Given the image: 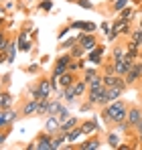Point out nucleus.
<instances>
[{"label":"nucleus","mask_w":142,"mask_h":150,"mask_svg":"<svg viewBox=\"0 0 142 150\" xmlns=\"http://www.w3.org/2000/svg\"><path fill=\"white\" fill-rule=\"evenodd\" d=\"M126 114H128V103L122 100H114L110 101L108 105H104V110L99 112V118L104 122H112V124H120L126 120Z\"/></svg>","instance_id":"f257e3e1"},{"label":"nucleus","mask_w":142,"mask_h":150,"mask_svg":"<svg viewBox=\"0 0 142 150\" xmlns=\"http://www.w3.org/2000/svg\"><path fill=\"white\" fill-rule=\"evenodd\" d=\"M142 79V61H134L132 63V67L126 71V75H124V81H126V85L128 87H132V85H136L138 81Z\"/></svg>","instance_id":"f03ea898"},{"label":"nucleus","mask_w":142,"mask_h":150,"mask_svg":"<svg viewBox=\"0 0 142 150\" xmlns=\"http://www.w3.org/2000/svg\"><path fill=\"white\" fill-rule=\"evenodd\" d=\"M104 55H106V45H95L92 51H87V53H85V59H87V63H89V65L99 67V65L104 63Z\"/></svg>","instance_id":"7ed1b4c3"},{"label":"nucleus","mask_w":142,"mask_h":150,"mask_svg":"<svg viewBox=\"0 0 142 150\" xmlns=\"http://www.w3.org/2000/svg\"><path fill=\"white\" fill-rule=\"evenodd\" d=\"M18 118V112L10 108H0V130H4V126L14 124V120Z\"/></svg>","instance_id":"20e7f679"},{"label":"nucleus","mask_w":142,"mask_h":150,"mask_svg":"<svg viewBox=\"0 0 142 150\" xmlns=\"http://www.w3.org/2000/svg\"><path fill=\"white\" fill-rule=\"evenodd\" d=\"M77 45H81L85 53L87 51H92L97 45V39H95V33H79L77 35Z\"/></svg>","instance_id":"39448f33"},{"label":"nucleus","mask_w":142,"mask_h":150,"mask_svg":"<svg viewBox=\"0 0 142 150\" xmlns=\"http://www.w3.org/2000/svg\"><path fill=\"white\" fill-rule=\"evenodd\" d=\"M35 142H37V150H53V136L45 130L41 134H37Z\"/></svg>","instance_id":"423d86ee"},{"label":"nucleus","mask_w":142,"mask_h":150,"mask_svg":"<svg viewBox=\"0 0 142 150\" xmlns=\"http://www.w3.org/2000/svg\"><path fill=\"white\" fill-rule=\"evenodd\" d=\"M142 120V108H136V105H132V108H128V114H126V122L128 126L134 130V126L138 124Z\"/></svg>","instance_id":"0eeeda50"},{"label":"nucleus","mask_w":142,"mask_h":150,"mask_svg":"<svg viewBox=\"0 0 142 150\" xmlns=\"http://www.w3.org/2000/svg\"><path fill=\"white\" fill-rule=\"evenodd\" d=\"M69 28H79L81 33H95L97 30V25L92 23V21H71Z\"/></svg>","instance_id":"6e6552de"},{"label":"nucleus","mask_w":142,"mask_h":150,"mask_svg":"<svg viewBox=\"0 0 142 150\" xmlns=\"http://www.w3.org/2000/svg\"><path fill=\"white\" fill-rule=\"evenodd\" d=\"M97 148H102V138L99 136H94V134L87 136V140L77 146V150H97Z\"/></svg>","instance_id":"1a4fd4ad"},{"label":"nucleus","mask_w":142,"mask_h":150,"mask_svg":"<svg viewBox=\"0 0 142 150\" xmlns=\"http://www.w3.org/2000/svg\"><path fill=\"white\" fill-rule=\"evenodd\" d=\"M59 126H61V120L57 118V116H47V122H45V132H49L51 136H55V134H59Z\"/></svg>","instance_id":"9d476101"},{"label":"nucleus","mask_w":142,"mask_h":150,"mask_svg":"<svg viewBox=\"0 0 142 150\" xmlns=\"http://www.w3.org/2000/svg\"><path fill=\"white\" fill-rule=\"evenodd\" d=\"M79 128H81L83 136H92V134H95V132H99V130H102V126H97L95 120H85V122H81V124H79Z\"/></svg>","instance_id":"9b49d317"},{"label":"nucleus","mask_w":142,"mask_h":150,"mask_svg":"<svg viewBox=\"0 0 142 150\" xmlns=\"http://www.w3.org/2000/svg\"><path fill=\"white\" fill-rule=\"evenodd\" d=\"M37 108H39V101L37 100H28L26 103L23 105V110H21V114H23L24 118H31V116H37Z\"/></svg>","instance_id":"f8f14e48"},{"label":"nucleus","mask_w":142,"mask_h":150,"mask_svg":"<svg viewBox=\"0 0 142 150\" xmlns=\"http://www.w3.org/2000/svg\"><path fill=\"white\" fill-rule=\"evenodd\" d=\"M37 87H39V91L43 93V98H51L53 87H51V81H49L47 77H41V79L37 81Z\"/></svg>","instance_id":"ddd939ff"},{"label":"nucleus","mask_w":142,"mask_h":150,"mask_svg":"<svg viewBox=\"0 0 142 150\" xmlns=\"http://www.w3.org/2000/svg\"><path fill=\"white\" fill-rule=\"evenodd\" d=\"M75 126H79V120H77L75 116H69L67 120H63V122H61V126H59V132H61V134H67V132H71Z\"/></svg>","instance_id":"4468645a"},{"label":"nucleus","mask_w":142,"mask_h":150,"mask_svg":"<svg viewBox=\"0 0 142 150\" xmlns=\"http://www.w3.org/2000/svg\"><path fill=\"white\" fill-rule=\"evenodd\" d=\"M77 81V75L73 73V71H65L63 75H59V85L61 87H69Z\"/></svg>","instance_id":"2eb2a0df"},{"label":"nucleus","mask_w":142,"mask_h":150,"mask_svg":"<svg viewBox=\"0 0 142 150\" xmlns=\"http://www.w3.org/2000/svg\"><path fill=\"white\" fill-rule=\"evenodd\" d=\"M73 91H75V98L79 100V98H85L87 96V83L83 81V79H77L75 83H73Z\"/></svg>","instance_id":"dca6fc26"},{"label":"nucleus","mask_w":142,"mask_h":150,"mask_svg":"<svg viewBox=\"0 0 142 150\" xmlns=\"http://www.w3.org/2000/svg\"><path fill=\"white\" fill-rule=\"evenodd\" d=\"M106 142H108V146H110V148H118L120 142H122V136H120V132H118V130L110 132V134L106 136Z\"/></svg>","instance_id":"f3484780"},{"label":"nucleus","mask_w":142,"mask_h":150,"mask_svg":"<svg viewBox=\"0 0 142 150\" xmlns=\"http://www.w3.org/2000/svg\"><path fill=\"white\" fill-rule=\"evenodd\" d=\"M124 91H126V89H122L120 85H114V87H106V93H108V100H110V101L120 100Z\"/></svg>","instance_id":"a211bd4d"},{"label":"nucleus","mask_w":142,"mask_h":150,"mask_svg":"<svg viewBox=\"0 0 142 150\" xmlns=\"http://www.w3.org/2000/svg\"><path fill=\"white\" fill-rule=\"evenodd\" d=\"M16 43L14 41H8V47H6V63H14V57H16Z\"/></svg>","instance_id":"6ab92c4d"},{"label":"nucleus","mask_w":142,"mask_h":150,"mask_svg":"<svg viewBox=\"0 0 142 150\" xmlns=\"http://www.w3.org/2000/svg\"><path fill=\"white\" fill-rule=\"evenodd\" d=\"M85 63H87V59H73L69 63V71H73V73H77V71H83L85 69Z\"/></svg>","instance_id":"aec40b11"},{"label":"nucleus","mask_w":142,"mask_h":150,"mask_svg":"<svg viewBox=\"0 0 142 150\" xmlns=\"http://www.w3.org/2000/svg\"><path fill=\"white\" fill-rule=\"evenodd\" d=\"M104 75V85L106 87H114V85H118L120 81V75L118 73H102Z\"/></svg>","instance_id":"412c9836"},{"label":"nucleus","mask_w":142,"mask_h":150,"mask_svg":"<svg viewBox=\"0 0 142 150\" xmlns=\"http://www.w3.org/2000/svg\"><path fill=\"white\" fill-rule=\"evenodd\" d=\"M61 93H63V100H65L67 105L77 100V98H75V91H73V85H69V87H61Z\"/></svg>","instance_id":"4be33fe9"},{"label":"nucleus","mask_w":142,"mask_h":150,"mask_svg":"<svg viewBox=\"0 0 142 150\" xmlns=\"http://www.w3.org/2000/svg\"><path fill=\"white\" fill-rule=\"evenodd\" d=\"M63 108V103H61V100H49V112H47V116H57L59 114V110Z\"/></svg>","instance_id":"5701e85b"},{"label":"nucleus","mask_w":142,"mask_h":150,"mask_svg":"<svg viewBox=\"0 0 142 150\" xmlns=\"http://www.w3.org/2000/svg\"><path fill=\"white\" fill-rule=\"evenodd\" d=\"M118 18H122V21H128V23H130V21L134 18V8H132L130 4H128V6H124V8L118 12Z\"/></svg>","instance_id":"b1692460"},{"label":"nucleus","mask_w":142,"mask_h":150,"mask_svg":"<svg viewBox=\"0 0 142 150\" xmlns=\"http://www.w3.org/2000/svg\"><path fill=\"white\" fill-rule=\"evenodd\" d=\"M126 53H128V55H132L134 59H138V57H140V47H138V45L130 39V41L126 43Z\"/></svg>","instance_id":"393cba45"},{"label":"nucleus","mask_w":142,"mask_h":150,"mask_svg":"<svg viewBox=\"0 0 142 150\" xmlns=\"http://www.w3.org/2000/svg\"><path fill=\"white\" fill-rule=\"evenodd\" d=\"M97 73H99V71H97V67H95V65H92V67H85V69H83V77H81V79H83L85 83H89V81H92V79H94Z\"/></svg>","instance_id":"a878e982"},{"label":"nucleus","mask_w":142,"mask_h":150,"mask_svg":"<svg viewBox=\"0 0 142 150\" xmlns=\"http://www.w3.org/2000/svg\"><path fill=\"white\" fill-rule=\"evenodd\" d=\"M81 136H83L81 128H79V126H75V128H73L71 132H67V142H71V144H73V142H77V140H79Z\"/></svg>","instance_id":"bb28decb"},{"label":"nucleus","mask_w":142,"mask_h":150,"mask_svg":"<svg viewBox=\"0 0 142 150\" xmlns=\"http://www.w3.org/2000/svg\"><path fill=\"white\" fill-rule=\"evenodd\" d=\"M12 101H14L12 93H8V91L0 93V108H10V105H12Z\"/></svg>","instance_id":"cd10ccee"},{"label":"nucleus","mask_w":142,"mask_h":150,"mask_svg":"<svg viewBox=\"0 0 142 150\" xmlns=\"http://www.w3.org/2000/svg\"><path fill=\"white\" fill-rule=\"evenodd\" d=\"M49 100H51V98H45V100H39V108H37V116H47V112H49Z\"/></svg>","instance_id":"c85d7f7f"},{"label":"nucleus","mask_w":142,"mask_h":150,"mask_svg":"<svg viewBox=\"0 0 142 150\" xmlns=\"http://www.w3.org/2000/svg\"><path fill=\"white\" fill-rule=\"evenodd\" d=\"M73 61V57H71V53H65V55H61V57H57L55 59V63L57 65H63V67H67L69 69V63Z\"/></svg>","instance_id":"c756f323"},{"label":"nucleus","mask_w":142,"mask_h":150,"mask_svg":"<svg viewBox=\"0 0 142 150\" xmlns=\"http://www.w3.org/2000/svg\"><path fill=\"white\" fill-rule=\"evenodd\" d=\"M71 57L73 59H81V57H85V49L81 47V45H75V47H71Z\"/></svg>","instance_id":"7c9ffc66"},{"label":"nucleus","mask_w":142,"mask_h":150,"mask_svg":"<svg viewBox=\"0 0 142 150\" xmlns=\"http://www.w3.org/2000/svg\"><path fill=\"white\" fill-rule=\"evenodd\" d=\"M130 39H132L138 47H142V28H140V26H138L136 30H132V33H130Z\"/></svg>","instance_id":"2f4dec72"},{"label":"nucleus","mask_w":142,"mask_h":150,"mask_svg":"<svg viewBox=\"0 0 142 150\" xmlns=\"http://www.w3.org/2000/svg\"><path fill=\"white\" fill-rule=\"evenodd\" d=\"M75 45H77V37H71V39H65V41L61 43V49L71 51V47H75Z\"/></svg>","instance_id":"473e14b6"},{"label":"nucleus","mask_w":142,"mask_h":150,"mask_svg":"<svg viewBox=\"0 0 142 150\" xmlns=\"http://www.w3.org/2000/svg\"><path fill=\"white\" fill-rule=\"evenodd\" d=\"M128 4H130V0H114V2H112V10H114V12H120V10H122L124 6H128Z\"/></svg>","instance_id":"72a5a7b5"},{"label":"nucleus","mask_w":142,"mask_h":150,"mask_svg":"<svg viewBox=\"0 0 142 150\" xmlns=\"http://www.w3.org/2000/svg\"><path fill=\"white\" fill-rule=\"evenodd\" d=\"M122 57H126V45H124V47H114L112 59H122Z\"/></svg>","instance_id":"f704fd0d"},{"label":"nucleus","mask_w":142,"mask_h":150,"mask_svg":"<svg viewBox=\"0 0 142 150\" xmlns=\"http://www.w3.org/2000/svg\"><path fill=\"white\" fill-rule=\"evenodd\" d=\"M77 2V6H81V8H85V10H94L95 4L92 2V0H75Z\"/></svg>","instance_id":"c9c22d12"},{"label":"nucleus","mask_w":142,"mask_h":150,"mask_svg":"<svg viewBox=\"0 0 142 150\" xmlns=\"http://www.w3.org/2000/svg\"><path fill=\"white\" fill-rule=\"evenodd\" d=\"M10 130H12V124L6 126V130H0V148L4 146V142H6V136L10 134Z\"/></svg>","instance_id":"e433bc0d"},{"label":"nucleus","mask_w":142,"mask_h":150,"mask_svg":"<svg viewBox=\"0 0 142 150\" xmlns=\"http://www.w3.org/2000/svg\"><path fill=\"white\" fill-rule=\"evenodd\" d=\"M31 45H33L31 41H21V43L16 41V47H18V51H23V53H28L31 51Z\"/></svg>","instance_id":"4c0bfd02"},{"label":"nucleus","mask_w":142,"mask_h":150,"mask_svg":"<svg viewBox=\"0 0 142 150\" xmlns=\"http://www.w3.org/2000/svg\"><path fill=\"white\" fill-rule=\"evenodd\" d=\"M69 116H71V114H69V108H67V105H63V108L59 110V114H57V118H59L61 122H63V120H67Z\"/></svg>","instance_id":"58836bf2"},{"label":"nucleus","mask_w":142,"mask_h":150,"mask_svg":"<svg viewBox=\"0 0 142 150\" xmlns=\"http://www.w3.org/2000/svg\"><path fill=\"white\" fill-rule=\"evenodd\" d=\"M39 8L45 10V12H49V10H53V2H51V0H43V2L39 4Z\"/></svg>","instance_id":"ea45409f"},{"label":"nucleus","mask_w":142,"mask_h":150,"mask_svg":"<svg viewBox=\"0 0 142 150\" xmlns=\"http://www.w3.org/2000/svg\"><path fill=\"white\" fill-rule=\"evenodd\" d=\"M134 130H136V140L142 144V120H140L136 126H134Z\"/></svg>","instance_id":"a19ab883"},{"label":"nucleus","mask_w":142,"mask_h":150,"mask_svg":"<svg viewBox=\"0 0 142 150\" xmlns=\"http://www.w3.org/2000/svg\"><path fill=\"white\" fill-rule=\"evenodd\" d=\"M97 28H99V30H102V33H104V35H106V37H108V33H110V25H108V23H106V21H104V23H102V25L97 26Z\"/></svg>","instance_id":"79ce46f5"},{"label":"nucleus","mask_w":142,"mask_h":150,"mask_svg":"<svg viewBox=\"0 0 142 150\" xmlns=\"http://www.w3.org/2000/svg\"><path fill=\"white\" fill-rule=\"evenodd\" d=\"M67 33H69V25H67V26H61V30L57 33V37H59V39H63V37H65Z\"/></svg>","instance_id":"37998d69"},{"label":"nucleus","mask_w":142,"mask_h":150,"mask_svg":"<svg viewBox=\"0 0 142 150\" xmlns=\"http://www.w3.org/2000/svg\"><path fill=\"white\" fill-rule=\"evenodd\" d=\"M26 71H28V73H37V71H39V63H33V65H28V67H26Z\"/></svg>","instance_id":"c03bdc74"},{"label":"nucleus","mask_w":142,"mask_h":150,"mask_svg":"<svg viewBox=\"0 0 142 150\" xmlns=\"http://www.w3.org/2000/svg\"><path fill=\"white\" fill-rule=\"evenodd\" d=\"M26 150H37V142H31V144H26Z\"/></svg>","instance_id":"a18cd8bd"},{"label":"nucleus","mask_w":142,"mask_h":150,"mask_svg":"<svg viewBox=\"0 0 142 150\" xmlns=\"http://www.w3.org/2000/svg\"><path fill=\"white\" fill-rule=\"evenodd\" d=\"M89 108H92V103H89V101H87V103H83V105H81V112H87V110H89Z\"/></svg>","instance_id":"49530a36"},{"label":"nucleus","mask_w":142,"mask_h":150,"mask_svg":"<svg viewBox=\"0 0 142 150\" xmlns=\"http://www.w3.org/2000/svg\"><path fill=\"white\" fill-rule=\"evenodd\" d=\"M6 61V53H0V63H4Z\"/></svg>","instance_id":"de8ad7c7"},{"label":"nucleus","mask_w":142,"mask_h":150,"mask_svg":"<svg viewBox=\"0 0 142 150\" xmlns=\"http://www.w3.org/2000/svg\"><path fill=\"white\" fill-rule=\"evenodd\" d=\"M4 23H6V21H4V16L0 14V26H4Z\"/></svg>","instance_id":"09e8293b"},{"label":"nucleus","mask_w":142,"mask_h":150,"mask_svg":"<svg viewBox=\"0 0 142 150\" xmlns=\"http://www.w3.org/2000/svg\"><path fill=\"white\" fill-rule=\"evenodd\" d=\"M2 12H6V8H2V6H0V14H2Z\"/></svg>","instance_id":"8fccbe9b"},{"label":"nucleus","mask_w":142,"mask_h":150,"mask_svg":"<svg viewBox=\"0 0 142 150\" xmlns=\"http://www.w3.org/2000/svg\"><path fill=\"white\" fill-rule=\"evenodd\" d=\"M140 28H142V18H140Z\"/></svg>","instance_id":"3c124183"},{"label":"nucleus","mask_w":142,"mask_h":150,"mask_svg":"<svg viewBox=\"0 0 142 150\" xmlns=\"http://www.w3.org/2000/svg\"><path fill=\"white\" fill-rule=\"evenodd\" d=\"M67 2H75V0H67Z\"/></svg>","instance_id":"603ef678"},{"label":"nucleus","mask_w":142,"mask_h":150,"mask_svg":"<svg viewBox=\"0 0 142 150\" xmlns=\"http://www.w3.org/2000/svg\"><path fill=\"white\" fill-rule=\"evenodd\" d=\"M26 2H31V0H26Z\"/></svg>","instance_id":"864d4df0"},{"label":"nucleus","mask_w":142,"mask_h":150,"mask_svg":"<svg viewBox=\"0 0 142 150\" xmlns=\"http://www.w3.org/2000/svg\"><path fill=\"white\" fill-rule=\"evenodd\" d=\"M138 2H142V0H138Z\"/></svg>","instance_id":"5fc2aeb1"},{"label":"nucleus","mask_w":142,"mask_h":150,"mask_svg":"<svg viewBox=\"0 0 142 150\" xmlns=\"http://www.w3.org/2000/svg\"><path fill=\"white\" fill-rule=\"evenodd\" d=\"M41 2H43V0H41Z\"/></svg>","instance_id":"6e6d98bb"}]
</instances>
